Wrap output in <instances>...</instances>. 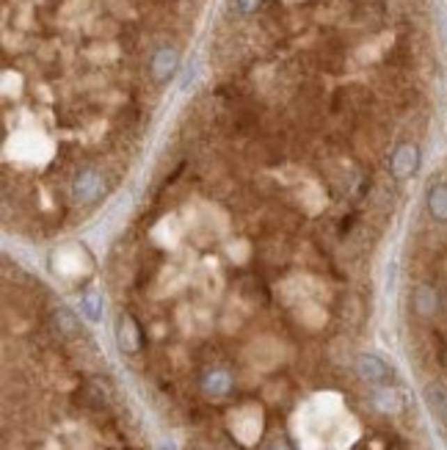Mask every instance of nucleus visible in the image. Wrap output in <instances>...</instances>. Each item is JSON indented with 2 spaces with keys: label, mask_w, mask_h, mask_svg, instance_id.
Wrapping results in <instances>:
<instances>
[{
  "label": "nucleus",
  "mask_w": 447,
  "mask_h": 450,
  "mask_svg": "<svg viewBox=\"0 0 447 450\" xmlns=\"http://www.w3.org/2000/svg\"><path fill=\"white\" fill-rule=\"evenodd\" d=\"M356 373L362 375L368 384H386L392 378V371L384 359H378L375 354H362L356 359Z\"/></svg>",
  "instance_id": "1"
},
{
  "label": "nucleus",
  "mask_w": 447,
  "mask_h": 450,
  "mask_svg": "<svg viewBox=\"0 0 447 450\" xmlns=\"http://www.w3.org/2000/svg\"><path fill=\"white\" fill-rule=\"evenodd\" d=\"M425 210L434 222H447V183H434L428 188Z\"/></svg>",
  "instance_id": "3"
},
{
  "label": "nucleus",
  "mask_w": 447,
  "mask_h": 450,
  "mask_svg": "<svg viewBox=\"0 0 447 450\" xmlns=\"http://www.w3.org/2000/svg\"><path fill=\"white\" fill-rule=\"evenodd\" d=\"M423 398H425V406L428 412L447 426V384L445 381H428L425 389H423Z\"/></svg>",
  "instance_id": "2"
}]
</instances>
